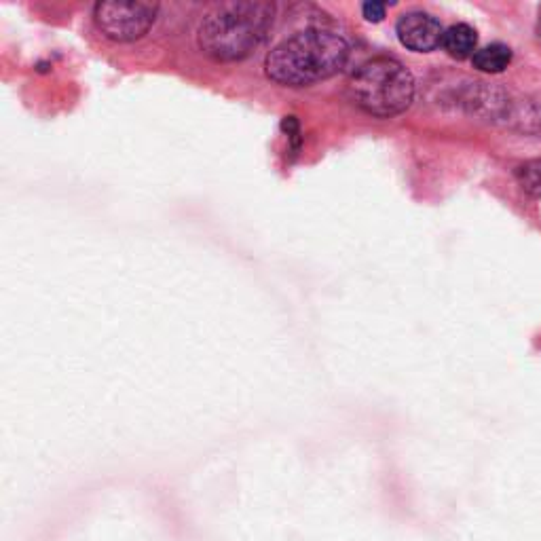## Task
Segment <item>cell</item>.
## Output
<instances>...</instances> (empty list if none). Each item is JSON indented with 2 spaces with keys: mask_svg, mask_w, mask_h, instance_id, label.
<instances>
[{
  "mask_svg": "<svg viewBox=\"0 0 541 541\" xmlns=\"http://www.w3.org/2000/svg\"><path fill=\"white\" fill-rule=\"evenodd\" d=\"M159 5L155 3H98L93 9L98 28L110 41H138L151 30L157 20Z\"/></svg>",
  "mask_w": 541,
  "mask_h": 541,
  "instance_id": "obj_4",
  "label": "cell"
},
{
  "mask_svg": "<svg viewBox=\"0 0 541 541\" xmlns=\"http://www.w3.org/2000/svg\"><path fill=\"white\" fill-rule=\"evenodd\" d=\"M271 3H227L205 15L197 41L203 53L220 62L244 60L267 39L273 26Z\"/></svg>",
  "mask_w": 541,
  "mask_h": 541,
  "instance_id": "obj_2",
  "label": "cell"
},
{
  "mask_svg": "<svg viewBox=\"0 0 541 541\" xmlns=\"http://www.w3.org/2000/svg\"><path fill=\"white\" fill-rule=\"evenodd\" d=\"M362 11H364V17H366V20L368 22H381L383 20V17H385V5L383 3H366L364 7H362Z\"/></svg>",
  "mask_w": 541,
  "mask_h": 541,
  "instance_id": "obj_9",
  "label": "cell"
},
{
  "mask_svg": "<svg viewBox=\"0 0 541 541\" xmlns=\"http://www.w3.org/2000/svg\"><path fill=\"white\" fill-rule=\"evenodd\" d=\"M351 100L372 117H396L413 104L415 79L394 58H375L362 64L349 81Z\"/></svg>",
  "mask_w": 541,
  "mask_h": 541,
  "instance_id": "obj_3",
  "label": "cell"
},
{
  "mask_svg": "<svg viewBox=\"0 0 541 541\" xmlns=\"http://www.w3.org/2000/svg\"><path fill=\"white\" fill-rule=\"evenodd\" d=\"M396 32L400 43L417 53H429L442 45V36H444V28L442 24L436 20L434 15L423 13V11H410L404 13L398 24H396Z\"/></svg>",
  "mask_w": 541,
  "mask_h": 541,
  "instance_id": "obj_5",
  "label": "cell"
},
{
  "mask_svg": "<svg viewBox=\"0 0 541 541\" xmlns=\"http://www.w3.org/2000/svg\"><path fill=\"white\" fill-rule=\"evenodd\" d=\"M476 45H478V34L468 24H455L449 30H444L442 47L455 60L474 58Z\"/></svg>",
  "mask_w": 541,
  "mask_h": 541,
  "instance_id": "obj_6",
  "label": "cell"
},
{
  "mask_svg": "<svg viewBox=\"0 0 541 541\" xmlns=\"http://www.w3.org/2000/svg\"><path fill=\"white\" fill-rule=\"evenodd\" d=\"M472 62L482 72L497 74V72H503V70H506L510 66V62H512V49L508 45L493 43V45H487V47H482V49H476Z\"/></svg>",
  "mask_w": 541,
  "mask_h": 541,
  "instance_id": "obj_7",
  "label": "cell"
},
{
  "mask_svg": "<svg viewBox=\"0 0 541 541\" xmlns=\"http://www.w3.org/2000/svg\"><path fill=\"white\" fill-rule=\"evenodd\" d=\"M349 60V43L345 36L309 28L279 43L265 60L267 77L286 87H305L324 81L341 72Z\"/></svg>",
  "mask_w": 541,
  "mask_h": 541,
  "instance_id": "obj_1",
  "label": "cell"
},
{
  "mask_svg": "<svg viewBox=\"0 0 541 541\" xmlns=\"http://www.w3.org/2000/svg\"><path fill=\"white\" fill-rule=\"evenodd\" d=\"M520 189L531 197H541V159H533L516 170Z\"/></svg>",
  "mask_w": 541,
  "mask_h": 541,
  "instance_id": "obj_8",
  "label": "cell"
}]
</instances>
